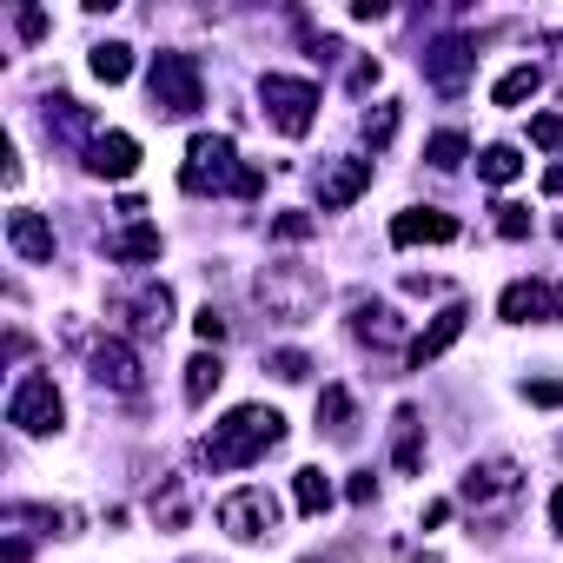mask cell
Here are the masks:
<instances>
[{"instance_id": "cell-1", "label": "cell", "mask_w": 563, "mask_h": 563, "mask_svg": "<svg viewBox=\"0 0 563 563\" xmlns=\"http://www.w3.org/2000/svg\"><path fill=\"white\" fill-rule=\"evenodd\" d=\"M278 444H286V418H278L272 405H239V411H225L212 424V438L199 444V464L206 471H245V464H258Z\"/></svg>"}, {"instance_id": "cell-2", "label": "cell", "mask_w": 563, "mask_h": 563, "mask_svg": "<svg viewBox=\"0 0 563 563\" xmlns=\"http://www.w3.org/2000/svg\"><path fill=\"white\" fill-rule=\"evenodd\" d=\"M258 306L278 319V325H306V319H319V306H325V272L319 265H306V258H272L265 272H258Z\"/></svg>"}, {"instance_id": "cell-3", "label": "cell", "mask_w": 563, "mask_h": 563, "mask_svg": "<svg viewBox=\"0 0 563 563\" xmlns=\"http://www.w3.org/2000/svg\"><path fill=\"white\" fill-rule=\"evenodd\" d=\"M179 186L186 192H239L245 186V159H239V146H232V133H192V146H186V166H179Z\"/></svg>"}, {"instance_id": "cell-4", "label": "cell", "mask_w": 563, "mask_h": 563, "mask_svg": "<svg viewBox=\"0 0 563 563\" xmlns=\"http://www.w3.org/2000/svg\"><path fill=\"white\" fill-rule=\"evenodd\" d=\"M146 93H153V113L159 120H192L206 107V80H199V60L192 54H153V74H146Z\"/></svg>"}, {"instance_id": "cell-5", "label": "cell", "mask_w": 563, "mask_h": 563, "mask_svg": "<svg viewBox=\"0 0 563 563\" xmlns=\"http://www.w3.org/2000/svg\"><path fill=\"white\" fill-rule=\"evenodd\" d=\"M457 497L477 510V517H504L517 497H523V464L517 457H484L457 477Z\"/></svg>"}, {"instance_id": "cell-6", "label": "cell", "mask_w": 563, "mask_h": 563, "mask_svg": "<svg viewBox=\"0 0 563 563\" xmlns=\"http://www.w3.org/2000/svg\"><path fill=\"white\" fill-rule=\"evenodd\" d=\"M258 107L272 113V126L286 140H306L312 120H319V87L312 80H292V74H265L258 80Z\"/></svg>"}, {"instance_id": "cell-7", "label": "cell", "mask_w": 563, "mask_h": 563, "mask_svg": "<svg viewBox=\"0 0 563 563\" xmlns=\"http://www.w3.org/2000/svg\"><path fill=\"white\" fill-rule=\"evenodd\" d=\"M60 418H67L60 385H54L47 372H27V378L14 385V398H8V424H14L21 438H47V431H60Z\"/></svg>"}, {"instance_id": "cell-8", "label": "cell", "mask_w": 563, "mask_h": 563, "mask_svg": "<svg viewBox=\"0 0 563 563\" xmlns=\"http://www.w3.org/2000/svg\"><path fill=\"white\" fill-rule=\"evenodd\" d=\"M219 530L232 537V543H258V537H278V497L265 490V484H245V490H232V497H219Z\"/></svg>"}, {"instance_id": "cell-9", "label": "cell", "mask_w": 563, "mask_h": 563, "mask_svg": "<svg viewBox=\"0 0 563 563\" xmlns=\"http://www.w3.org/2000/svg\"><path fill=\"white\" fill-rule=\"evenodd\" d=\"M87 372H93V385L113 391V398H140V391H146V372H140V358H133L126 339H100V345L87 352Z\"/></svg>"}, {"instance_id": "cell-10", "label": "cell", "mask_w": 563, "mask_h": 563, "mask_svg": "<svg viewBox=\"0 0 563 563\" xmlns=\"http://www.w3.org/2000/svg\"><path fill=\"white\" fill-rule=\"evenodd\" d=\"M471 67H477V47H471L464 34H444V41L424 47V80H431L444 100H457V93L471 87Z\"/></svg>"}, {"instance_id": "cell-11", "label": "cell", "mask_w": 563, "mask_h": 563, "mask_svg": "<svg viewBox=\"0 0 563 563\" xmlns=\"http://www.w3.org/2000/svg\"><path fill=\"white\" fill-rule=\"evenodd\" d=\"M497 319L504 325H550V319H563V299L543 278H510L504 299H497Z\"/></svg>"}, {"instance_id": "cell-12", "label": "cell", "mask_w": 563, "mask_h": 563, "mask_svg": "<svg viewBox=\"0 0 563 563\" xmlns=\"http://www.w3.org/2000/svg\"><path fill=\"white\" fill-rule=\"evenodd\" d=\"M312 186H319V206L325 212H345L358 192H372V159H319Z\"/></svg>"}, {"instance_id": "cell-13", "label": "cell", "mask_w": 563, "mask_h": 563, "mask_svg": "<svg viewBox=\"0 0 563 563\" xmlns=\"http://www.w3.org/2000/svg\"><path fill=\"white\" fill-rule=\"evenodd\" d=\"M113 312H120L140 339H166V325H173V292L159 286V278H146L133 299H113Z\"/></svg>"}, {"instance_id": "cell-14", "label": "cell", "mask_w": 563, "mask_h": 563, "mask_svg": "<svg viewBox=\"0 0 563 563\" xmlns=\"http://www.w3.org/2000/svg\"><path fill=\"white\" fill-rule=\"evenodd\" d=\"M464 319H471V306H457V299H451V306H444V312H438V319L411 339V345H405V365H411V372H424L431 358H444V352L464 339Z\"/></svg>"}, {"instance_id": "cell-15", "label": "cell", "mask_w": 563, "mask_h": 563, "mask_svg": "<svg viewBox=\"0 0 563 563\" xmlns=\"http://www.w3.org/2000/svg\"><path fill=\"white\" fill-rule=\"evenodd\" d=\"M451 239H457V219L438 206H411L391 219V245H451Z\"/></svg>"}, {"instance_id": "cell-16", "label": "cell", "mask_w": 563, "mask_h": 563, "mask_svg": "<svg viewBox=\"0 0 563 563\" xmlns=\"http://www.w3.org/2000/svg\"><path fill=\"white\" fill-rule=\"evenodd\" d=\"M87 173L93 179H133L140 173V140L133 133H100L87 146Z\"/></svg>"}, {"instance_id": "cell-17", "label": "cell", "mask_w": 563, "mask_h": 563, "mask_svg": "<svg viewBox=\"0 0 563 563\" xmlns=\"http://www.w3.org/2000/svg\"><path fill=\"white\" fill-rule=\"evenodd\" d=\"M47 133H54V140H67V146H80V153L100 140L93 113H87L80 100H67V93H54V100H47Z\"/></svg>"}, {"instance_id": "cell-18", "label": "cell", "mask_w": 563, "mask_h": 563, "mask_svg": "<svg viewBox=\"0 0 563 563\" xmlns=\"http://www.w3.org/2000/svg\"><path fill=\"white\" fill-rule=\"evenodd\" d=\"M8 245L27 258V265H54V225L41 212H8Z\"/></svg>"}, {"instance_id": "cell-19", "label": "cell", "mask_w": 563, "mask_h": 563, "mask_svg": "<svg viewBox=\"0 0 563 563\" xmlns=\"http://www.w3.org/2000/svg\"><path fill=\"white\" fill-rule=\"evenodd\" d=\"M107 258H120V265H153V258H159V225L126 219V225L107 239Z\"/></svg>"}, {"instance_id": "cell-20", "label": "cell", "mask_w": 563, "mask_h": 563, "mask_svg": "<svg viewBox=\"0 0 563 563\" xmlns=\"http://www.w3.org/2000/svg\"><path fill=\"white\" fill-rule=\"evenodd\" d=\"M391 464L398 471H418L424 464V418H418V405H398L391 411Z\"/></svg>"}, {"instance_id": "cell-21", "label": "cell", "mask_w": 563, "mask_h": 563, "mask_svg": "<svg viewBox=\"0 0 563 563\" xmlns=\"http://www.w3.org/2000/svg\"><path fill=\"white\" fill-rule=\"evenodd\" d=\"M292 504H299V517H325V510L339 504V484H332V471L306 464V471L292 477Z\"/></svg>"}, {"instance_id": "cell-22", "label": "cell", "mask_w": 563, "mask_h": 563, "mask_svg": "<svg viewBox=\"0 0 563 563\" xmlns=\"http://www.w3.org/2000/svg\"><path fill=\"white\" fill-rule=\"evenodd\" d=\"M319 424H325V438H352L358 431V405H352L345 385H325L319 391Z\"/></svg>"}, {"instance_id": "cell-23", "label": "cell", "mask_w": 563, "mask_h": 563, "mask_svg": "<svg viewBox=\"0 0 563 563\" xmlns=\"http://www.w3.org/2000/svg\"><path fill=\"white\" fill-rule=\"evenodd\" d=\"M352 339H358V345H391V339H398L391 306H372V299H365V306L352 312Z\"/></svg>"}, {"instance_id": "cell-24", "label": "cell", "mask_w": 563, "mask_h": 563, "mask_svg": "<svg viewBox=\"0 0 563 563\" xmlns=\"http://www.w3.org/2000/svg\"><path fill=\"white\" fill-rule=\"evenodd\" d=\"M219 378H225L219 352H192V358H186V405H206V398L219 391Z\"/></svg>"}, {"instance_id": "cell-25", "label": "cell", "mask_w": 563, "mask_h": 563, "mask_svg": "<svg viewBox=\"0 0 563 563\" xmlns=\"http://www.w3.org/2000/svg\"><path fill=\"white\" fill-rule=\"evenodd\" d=\"M93 80H107V87L133 80V47H126V41H100V47H93Z\"/></svg>"}, {"instance_id": "cell-26", "label": "cell", "mask_w": 563, "mask_h": 563, "mask_svg": "<svg viewBox=\"0 0 563 563\" xmlns=\"http://www.w3.org/2000/svg\"><path fill=\"white\" fill-rule=\"evenodd\" d=\"M537 87H543V67H510L490 100H497V107H523V100H537Z\"/></svg>"}, {"instance_id": "cell-27", "label": "cell", "mask_w": 563, "mask_h": 563, "mask_svg": "<svg viewBox=\"0 0 563 563\" xmlns=\"http://www.w3.org/2000/svg\"><path fill=\"white\" fill-rule=\"evenodd\" d=\"M517 173H523V153H517V146H484V153H477V179L510 186Z\"/></svg>"}, {"instance_id": "cell-28", "label": "cell", "mask_w": 563, "mask_h": 563, "mask_svg": "<svg viewBox=\"0 0 563 563\" xmlns=\"http://www.w3.org/2000/svg\"><path fill=\"white\" fill-rule=\"evenodd\" d=\"M424 159H431L438 173H457V166L471 159V140H464V133H431V140H424Z\"/></svg>"}, {"instance_id": "cell-29", "label": "cell", "mask_w": 563, "mask_h": 563, "mask_svg": "<svg viewBox=\"0 0 563 563\" xmlns=\"http://www.w3.org/2000/svg\"><path fill=\"white\" fill-rule=\"evenodd\" d=\"M153 523H159V530H179V523H186V490H179V477H166V484L153 490Z\"/></svg>"}, {"instance_id": "cell-30", "label": "cell", "mask_w": 563, "mask_h": 563, "mask_svg": "<svg viewBox=\"0 0 563 563\" xmlns=\"http://www.w3.org/2000/svg\"><path fill=\"white\" fill-rule=\"evenodd\" d=\"M391 133H398V100H378V107L365 113V146H372V153H385V146H391Z\"/></svg>"}, {"instance_id": "cell-31", "label": "cell", "mask_w": 563, "mask_h": 563, "mask_svg": "<svg viewBox=\"0 0 563 563\" xmlns=\"http://www.w3.org/2000/svg\"><path fill=\"white\" fill-rule=\"evenodd\" d=\"M265 372H272L278 385H299V378L312 372V358H306V352H272V358H265Z\"/></svg>"}, {"instance_id": "cell-32", "label": "cell", "mask_w": 563, "mask_h": 563, "mask_svg": "<svg viewBox=\"0 0 563 563\" xmlns=\"http://www.w3.org/2000/svg\"><path fill=\"white\" fill-rule=\"evenodd\" d=\"M530 146L563 153V113H537V120H530Z\"/></svg>"}, {"instance_id": "cell-33", "label": "cell", "mask_w": 563, "mask_h": 563, "mask_svg": "<svg viewBox=\"0 0 563 563\" xmlns=\"http://www.w3.org/2000/svg\"><path fill=\"white\" fill-rule=\"evenodd\" d=\"M312 225H319L312 212H278V219H272V239H286V245H299V239H312Z\"/></svg>"}, {"instance_id": "cell-34", "label": "cell", "mask_w": 563, "mask_h": 563, "mask_svg": "<svg viewBox=\"0 0 563 563\" xmlns=\"http://www.w3.org/2000/svg\"><path fill=\"white\" fill-rule=\"evenodd\" d=\"M490 212H497V232H504V239H530V212H523V206L504 199V206H490Z\"/></svg>"}, {"instance_id": "cell-35", "label": "cell", "mask_w": 563, "mask_h": 563, "mask_svg": "<svg viewBox=\"0 0 563 563\" xmlns=\"http://www.w3.org/2000/svg\"><path fill=\"white\" fill-rule=\"evenodd\" d=\"M192 332H199V339H206V352H212V345H225V332H232V325H225V312H212V306H206V312L192 319Z\"/></svg>"}, {"instance_id": "cell-36", "label": "cell", "mask_w": 563, "mask_h": 563, "mask_svg": "<svg viewBox=\"0 0 563 563\" xmlns=\"http://www.w3.org/2000/svg\"><path fill=\"white\" fill-rule=\"evenodd\" d=\"M523 398H530V405H543V411H556V405H563V378H530V385H523Z\"/></svg>"}, {"instance_id": "cell-37", "label": "cell", "mask_w": 563, "mask_h": 563, "mask_svg": "<svg viewBox=\"0 0 563 563\" xmlns=\"http://www.w3.org/2000/svg\"><path fill=\"white\" fill-rule=\"evenodd\" d=\"M345 497H352V504H372V497H378V477H372V471H352V477H345Z\"/></svg>"}, {"instance_id": "cell-38", "label": "cell", "mask_w": 563, "mask_h": 563, "mask_svg": "<svg viewBox=\"0 0 563 563\" xmlns=\"http://www.w3.org/2000/svg\"><path fill=\"white\" fill-rule=\"evenodd\" d=\"M378 74H385V67H378V60H358V67H352V80H345V87H352V93H372V87H378Z\"/></svg>"}, {"instance_id": "cell-39", "label": "cell", "mask_w": 563, "mask_h": 563, "mask_svg": "<svg viewBox=\"0 0 563 563\" xmlns=\"http://www.w3.org/2000/svg\"><path fill=\"white\" fill-rule=\"evenodd\" d=\"M41 34H47V14H41V8H27V14H21V41H41Z\"/></svg>"}, {"instance_id": "cell-40", "label": "cell", "mask_w": 563, "mask_h": 563, "mask_svg": "<svg viewBox=\"0 0 563 563\" xmlns=\"http://www.w3.org/2000/svg\"><path fill=\"white\" fill-rule=\"evenodd\" d=\"M0 179L21 186V153H14V146H0Z\"/></svg>"}, {"instance_id": "cell-41", "label": "cell", "mask_w": 563, "mask_h": 563, "mask_svg": "<svg viewBox=\"0 0 563 563\" xmlns=\"http://www.w3.org/2000/svg\"><path fill=\"white\" fill-rule=\"evenodd\" d=\"M444 517H451V504H444V497H431V504H424V530H438Z\"/></svg>"}, {"instance_id": "cell-42", "label": "cell", "mask_w": 563, "mask_h": 563, "mask_svg": "<svg viewBox=\"0 0 563 563\" xmlns=\"http://www.w3.org/2000/svg\"><path fill=\"white\" fill-rule=\"evenodd\" d=\"M543 192H550V199H563V159H556V166L543 173Z\"/></svg>"}, {"instance_id": "cell-43", "label": "cell", "mask_w": 563, "mask_h": 563, "mask_svg": "<svg viewBox=\"0 0 563 563\" xmlns=\"http://www.w3.org/2000/svg\"><path fill=\"white\" fill-rule=\"evenodd\" d=\"M550 530H556V537H563V484H556V490H550Z\"/></svg>"}, {"instance_id": "cell-44", "label": "cell", "mask_w": 563, "mask_h": 563, "mask_svg": "<svg viewBox=\"0 0 563 563\" xmlns=\"http://www.w3.org/2000/svg\"><path fill=\"white\" fill-rule=\"evenodd\" d=\"M299 563H345V550H319V556H299Z\"/></svg>"}, {"instance_id": "cell-45", "label": "cell", "mask_w": 563, "mask_h": 563, "mask_svg": "<svg viewBox=\"0 0 563 563\" xmlns=\"http://www.w3.org/2000/svg\"><path fill=\"white\" fill-rule=\"evenodd\" d=\"M186 563H212V556H186Z\"/></svg>"}, {"instance_id": "cell-46", "label": "cell", "mask_w": 563, "mask_h": 563, "mask_svg": "<svg viewBox=\"0 0 563 563\" xmlns=\"http://www.w3.org/2000/svg\"><path fill=\"white\" fill-rule=\"evenodd\" d=\"M556 232H563V219H556Z\"/></svg>"}]
</instances>
